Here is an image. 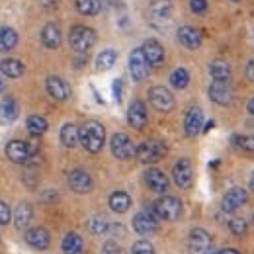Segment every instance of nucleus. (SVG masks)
I'll list each match as a JSON object with an SVG mask.
<instances>
[{
	"mask_svg": "<svg viewBox=\"0 0 254 254\" xmlns=\"http://www.w3.org/2000/svg\"><path fill=\"white\" fill-rule=\"evenodd\" d=\"M104 141H106V129L100 122L90 120L80 127V145L88 153H92V155L100 153L104 147Z\"/></svg>",
	"mask_w": 254,
	"mask_h": 254,
	"instance_id": "nucleus-1",
	"label": "nucleus"
},
{
	"mask_svg": "<svg viewBox=\"0 0 254 254\" xmlns=\"http://www.w3.org/2000/svg\"><path fill=\"white\" fill-rule=\"evenodd\" d=\"M155 215L159 217V221H178L182 217V201L174 195H162L153 203Z\"/></svg>",
	"mask_w": 254,
	"mask_h": 254,
	"instance_id": "nucleus-2",
	"label": "nucleus"
},
{
	"mask_svg": "<svg viewBox=\"0 0 254 254\" xmlns=\"http://www.w3.org/2000/svg\"><path fill=\"white\" fill-rule=\"evenodd\" d=\"M68 43L76 53H88L96 43V32L88 26H74L68 33Z\"/></svg>",
	"mask_w": 254,
	"mask_h": 254,
	"instance_id": "nucleus-3",
	"label": "nucleus"
},
{
	"mask_svg": "<svg viewBox=\"0 0 254 254\" xmlns=\"http://www.w3.org/2000/svg\"><path fill=\"white\" fill-rule=\"evenodd\" d=\"M151 68L153 66L147 61V57L143 53V47H137V49L131 51V55H129V72H131V76H133L135 82L147 80L149 74H151Z\"/></svg>",
	"mask_w": 254,
	"mask_h": 254,
	"instance_id": "nucleus-4",
	"label": "nucleus"
},
{
	"mask_svg": "<svg viewBox=\"0 0 254 254\" xmlns=\"http://www.w3.org/2000/svg\"><path fill=\"white\" fill-rule=\"evenodd\" d=\"M110 149H112V155L118 160H129V159H133V157H137V147H135V143L131 141V137L126 135V133H116V135H112Z\"/></svg>",
	"mask_w": 254,
	"mask_h": 254,
	"instance_id": "nucleus-5",
	"label": "nucleus"
},
{
	"mask_svg": "<svg viewBox=\"0 0 254 254\" xmlns=\"http://www.w3.org/2000/svg\"><path fill=\"white\" fill-rule=\"evenodd\" d=\"M164 155H166V145H164L162 141H159V139L145 141L143 145H139V147H137V159L141 160L143 164L159 162Z\"/></svg>",
	"mask_w": 254,
	"mask_h": 254,
	"instance_id": "nucleus-6",
	"label": "nucleus"
},
{
	"mask_svg": "<svg viewBox=\"0 0 254 254\" xmlns=\"http://www.w3.org/2000/svg\"><path fill=\"white\" fill-rule=\"evenodd\" d=\"M133 229L135 233L147 237V235H153L159 231V217L155 215V209L153 205L147 207L145 211H139L135 217H133Z\"/></svg>",
	"mask_w": 254,
	"mask_h": 254,
	"instance_id": "nucleus-7",
	"label": "nucleus"
},
{
	"mask_svg": "<svg viewBox=\"0 0 254 254\" xmlns=\"http://www.w3.org/2000/svg\"><path fill=\"white\" fill-rule=\"evenodd\" d=\"M149 102H151V106H153L155 110H159L162 114L172 112L174 106H176L174 96H172V92H170L166 86H153V88L149 90Z\"/></svg>",
	"mask_w": 254,
	"mask_h": 254,
	"instance_id": "nucleus-8",
	"label": "nucleus"
},
{
	"mask_svg": "<svg viewBox=\"0 0 254 254\" xmlns=\"http://www.w3.org/2000/svg\"><path fill=\"white\" fill-rule=\"evenodd\" d=\"M172 16H174V10H172V4L168 0L155 2L149 10V22L155 28H166L172 22Z\"/></svg>",
	"mask_w": 254,
	"mask_h": 254,
	"instance_id": "nucleus-9",
	"label": "nucleus"
},
{
	"mask_svg": "<svg viewBox=\"0 0 254 254\" xmlns=\"http://www.w3.org/2000/svg\"><path fill=\"white\" fill-rule=\"evenodd\" d=\"M211 237L205 229H191L188 235V253L190 254H209L211 251Z\"/></svg>",
	"mask_w": 254,
	"mask_h": 254,
	"instance_id": "nucleus-10",
	"label": "nucleus"
},
{
	"mask_svg": "<svg viewBox=\"0 0 254 254\" xmlns=\"http://www.w3.org/2000/svg\"><path fill=\"white\" fill-rule=\"evenodd\" d=\"M172 180L182 190L191 188V184H193V168H191L190 160L180 159L174 164V168H172Z\"/></svg>",
	"mask_w": 254,
	"mask_h": 254,
	"instance_id": "nucleus-11",
	"label": "nucleus"
},
{
	"mask_svg": "<svg viewBox=\"0 0 254 254\" xmlns=\"http://www.w3.org/2000/svg\"><path fill=\"white\" fill-rule=\"evenodd\" d=\"M6 157L12 160V162H16V164H26L33 157V149L26 141L14 139V141H10L6 145Z\"/></svg>",
	"mask_w": 254,
	"mask_h": 254,
	"instance_id": "nucleus-12",
	"label": "nucleus"
},
{
	"mask_svg": "<svg viewBox=\"0 0 254 254\" xmlns=\"http://www.w3.org/2000/svg\"><path fill=\"white\" fill-rule=\"evenodd\" d=\"M207 92H209V100L215 102V104H219V106H229L235 100L233 86L229 82H223V80H213L209 84V90Z\"/></svg>",
	"mask_w": 254,
	"mask_h": 254,
	"instance_id": "nucleus-13",
	"label": "nucleus"
},
{
	"mask_svg": "<svg viewBox=\"0 0 254 254\" xmlns=\"http://www.w3.org/2000/svg\"><path fill=\"white\" fill-rule=\"evenodd\" d=\"M68 188L74 193H90L94 188V180L86 170L76 168L68 174Z\"/></svg>",
	"mask_w": 254,
	"mask_h": 254,
	"instance_id": "nucleus-14",
	"label": "nucleus"
},
{
	"mask_svg": "<svg viewBox=\"0 0 254 254\" xmlns=\"http://www.w3.org/2000/svg\"><path fill=\"white\" fill-rule=\"evenodd\" d=\"M45 90H47V94L51 96L53 100H57V102H64V100H68L70 94H72L70 84L64 78H61V76H47Z\"/></svg>",
	"mask_w": 254,
	"mask_h": 254,
	"instance_id": "nucleus-15",
	"label": "nucleus"
},
{
	"mask_svg": "<svg viewBox=\"0 0 254 254\" xmlns=\"http://www.w3.org/2000/svg\"><path fill=\"white\" fill-rule=\"evenodd\" d=\"M127 122H129V126L133 127V129H139V131L147 126V122H149V114H147V106H145V102L135 100V102L129 106V110H127Z\"/></svg>",
	"mask_w": 254,
	"mask_h": 254,
	"instance_id": "nucleus-16",
	"label": "nucleus"
},
{
	"mask_svg": "<svg viewBox=\"0 0 254 254\" xmlns=\"http://www.w3.org/2000/svg\"><path fill=\"white\" fill-rule=\"evenodd\" d=\"M249 199V193L245 188H231L223 195V211L227 213H233L237 209H241Z\"/></svg>",
	"mask_w": 254,
	"mask_h": 254,
	"instance_id": "nucleus-17",
	"label": "nucleus"
},
{
	"mask_svg": "<svg viewBox=\"0 0 254 254\" xmlns=\"http://www.w3.org/2000/svg\"><path fill=\"white\" fill-rule=\"evenodd\" d=\"M203 110L199 106H193L186 112V118H184V131L188 137H197L199 131L203 129Z\"/></svg>",
	"mask_w": 254,
	"mask_h": 254,
	"instance_id": "nucleus-18",
	"label": "nucleus"
},
{
	"mask_svg": "<svg viewBox=\"0 0 254 254\" xmlns=\"http://www.w3.org/2000/svg\"><path fill=\"white\" fill-rule=\"evenodd\" d=\"M145 182H147V186L151 190L157 191V193H166L168 188H170V180H168V176L160 168H147Z\"/></svg>",
	"mask_w": 254,
	"mask_h": 254,
	"instance_id": "nucleus-19",
	"label": "nucleus"
},
{
	"mask_svg": "<svg viewBox=\"0 0 254 254\" xmlns=\"http://www.w3.org/2000/svg\"><path fill=\"white\" fill-rule=\"evenodd\" d=\"M143 53L153 68H159L164 64V47L160 45L159 39H147L143 43Z\"/></svg>",
	"mask_w": 254,
	"mask_h": 254,
	"instance_id": "nucleus-20",
	"label": "nucleus"
},
{
	"mask_svg": "<svg viewBox=\"0 0 254 254\" xmlns=\"http://www.w3.org/2000/svg\"><path fill=\"white\" fill-rule=\"evenodd\" d=\"M178 41L186 47V49H199L201 47V41H203V37H201V32L197 30V28H193V26H182L180 30H178Z\"/></svg>",
	"mask_w": 254,
	"mask_h": 254,
	"instance_id": "nucleus-21",
	"label": "nucleus"
},
{
	"mask_svg": "<svg viewBox=\"0 0 254 254\" xmlns=\"http://www.w3.org/2000/svg\"><path fill=\"white\" fill-rule=\"evenodd\" d=\"M24 239H26V243H28L30 247L37 249V251H45V249L49 247V243H51V237H49L47 229H43V227L28 229L26 235H24Z\"/></svg>",
	"mask_w": 254,
	"mask_h": 254,
	"instance_id": "nucleus-22",
	"label": "nucleus"
},
{
	"mask_svg": "<svg viewBox=\"0 0 254 254\" xmlns=\"http://www.w3.org/2000/svg\"><path fill=\"white\" fill-rule=\"evenodd\" d=\"M12 219H14V225H16V229H20V231H26V229L30 227L32 219H33L32 205H30L28 201H22V203H18V207L14 209V215H12Z\"/></svg>",
	"mask_w": 254,
	"mask_h": 254,
	"instance_id": "nucleus-23",
	"label": "nucleus"
},
{
	"mask_svg": "<svg viewBox=\"0 0 254 254\" xmlns=\"http://www.w3.org/2000/svg\"><path fill=\"white\" fill-rule=\"evenodd\" d=\"M18 114H20V108H18V104H16L14 98H6V100L0 102V126L14 124L16 118H18Z\"/></svg>",
	"mask_w": 254,
	"mask_h": 254,
	"instance_id": "nucleus-24",
	"label": "nucleus"
},
{
	"mask_svg": "<svg viewBox=\"0 0 254 254\" xmlns=\"http://www.w3.org/2000/svg\"><path fill=\"white\" fill-rule=\"evenodd\" d=\"M41 43L47 47V49H57L61 45V30L57 24H45L43 30H41Z\"/></svg>",
	"mask_w": 254,
	"mask_h": 254,
	"instance_id": "nucleus-25",
	"label": "nucleus"
},
{
	"mask_svg": "<svg viewBox=\"0 0 254 254\" xmlns=\"http://www.w3.org/2000/svg\"><path fill=\"white\" fill-rule=\"evenodd\" d=\"M0 72L6 76V78H20L24 72H26V66L20 59H14V57H8V59H2L0 61Z\"/></svg>",
	"mask_w": 254,
	"mask_h": 254,
	"instance_id": "nucleus-26",
	"label": "nucleus"
},
{
	"mask_svg": "<svg viewBox=\"0 0 254 254\" xmlns=\"http://www.w3.org/2000/svg\"><path fill=\"white\" fill-rule=\"evenodd\" d=\"M131 195L127 193V191H114L112 195H110V199H108V205H110V209L114 211V213H126L129 211V207H131Z\"/></svg>",
	"mask_w": 254,
	"mask_h": 254,
	"instance_id": "nucleus-27",
	"label": "nucleus"
},
{
	"mask_svg": "<svg viewBox=\"0 0 254 254\" xmlns=\"http://www.w3.org/2000/svg\"><path fill=\"white\" fill-rule=\"evenodd\" d=\"M59 137H61V143H63V147L66 149H74L78 143H80V129L74 126V124H64L61 127V133H59Z\"/></svg>",
	"mask_w": 254,
	"mask_h": 254,
	"instance_id": "nucleus-28",
	"label": "nucleus"
},
{
	"mask_svg": "<svg viewBox=\"0 0 254 254\" xmlns=\"http://www.w3.org/2000/svg\"><path fill=\"white\" fill-rule=\"evenodd\" d=\"M209 74L213 80H223V82H229L233 70H231V64L223 59H215L209 63Z\"/></svg>",
	"mask_w": 254,
	"mask_h": 254,
	"instance_id": "nucleus-29",
	"label": "nucleus"
},
{
	"mask_svg": "<svg viewBox=\"0 0 254 254\" xmlns=\"http://www.w3.org/2000/svg\"><path fill=\"white\" fill-rule=\"evenodd\" d=\"M82 247H84V241H82V237L78 233L64 235L63 243H61V249H63L64 254H80Z\"/></svg>",
	"mask_w": 254,
	"mask_h": 254,
	"instance_id": "nucleus-30",
	"label": "nucleus"
},
{
	"mask_svg": "<svg viewBox=\"0 0 254 254\" xmlns=\"http://www.w3.org/2000/svg\"><path fill=\"white\" fill-rule=\"evenodd\" d=\"M18 45V32L10 26H2L0 28V51H12Z\"/></svg>",
	"mask_w": 254,
	"mask_h": 254,
	"instance_id": "nucleus-31",
	"label": "nucleus"
},
{
	"mask_svg": "<svg viewBox=\"0 0 254 254\" xmlns=\"http://www.w3.org/2000/svg\"><path fill=\"white\" fill-rule=\"evenodd\" d=\"M116 61H118V53L114 49H104L96 57V70L98 72H106L116 64Z\"/></svg>",
	"mask_w": 254,
	"mask_h": 254,
	"instance_id": "nucleus-32",
	"label": "nucleus"
},
{
	"mask_svg": "<svg viewBox=\"0 0 254 254\" xmlns=\"http://www.w3.org/2000/svg\"><path fill=\"white\" fill-rule=\"evenodd\" d=\"M26 127H28V133L32 137H41L49 126H47V120L43 116H30L26 122Z\"/></svg>",
	"mask_w": 254,
	"mask_h": 254,
	"instance_id": "nucleus-33",
	"label": "nucleus"
},
{
	"mask_svg": "<svg viewBox=\"0 0 254 254\" xmlns=\"http://www.w3.org/2000/svg\"><path fill=\"white\" fill-rule=\"evenodd\" d=\"M170 84H172V88H176V90H184L188 84H190V72L186 70V68H176V70H172V74H170Z\"/></svg>",
	"mask_w": 254,
	"mask_h": 254,
	"instance_id": "nucleus-34",
	"label": "nucleus"
},
{
	"mask_svg": "<svg viewBox=\"0 0 254 254\" xmlns=\"http://www.w3.org/2000/svg\"><path fill=\"white\" fill-rule=\"evenodd\" d=\"M76 10L82 16H96L102 10V0H76Z\"/></svg>",
	"mask_w": 254,
	"mask_h": 254,
	"instance_id": "nucleus-35",
	"label": "nucleus"
},
{
	"mask_svg": "<svg viewBox=\"0 0 254 254\" xmlns=\"http://www.w3.org/2000/svg\"><path fill=\"white\" fill-rule=\"evenodd\" d=\"M233 145L243 151V153H251L254 155V137L253 135H235L233 137Z\"/></svg>",
	"mask_w": 254,
	"mask_h": 254,
	"instance_id": "nucleus-36",
	"label": "nucleus"
},
{
	"mask_svg": "<svg viewBox=\"0 0 254 254\" xmlns=\"http://www.w3.org/2000/svg\"><path fill=\"white\" fill-rule=\"evenodd\" d=\"M229 231L235 235V237H245L247 231H249V223L245 221L243 217H233L229 221Z\"/></svg>",
	"mask_w": 254,
	"mask_h": 254,
	"instance_id": "nucleus-37",
	"label": "nucleus"
},
{
	"mask_svg": "<svg viewBox=\"0 0 254 254\" xmlns=\"http://www.w3.org/2000/svg\"><path fill=\"white\" fill-rule=\"evenodd\" d=\"M88 227H90L92 235H108L110 229H112V225L106 221L104 217H94V219H90Z\"/></svg>",
	"mask_w": 254,
	"mask_h": 254,
	"instance_id": "nucleus-38",
	"label": "nucleus"
},
{
	"mask_svg": "<svg viewBox=\"0 0 254 254\" xmlns=\"http://www.w3.org/2000/svg\"><path fill=\"white\" fill-rule=\"evenodd\" d=\"M131 254H155V247H153V243H149L147 239H141V241L133 243Z\"/></svg>",
	"mask_w": 254,
	"mask_h": 254,
	"instance_id": "nucleus-39",
	"label": "nucleus"
},
{
	"mask_svg": "<svg viewBox=\"0 0 254 254\" xmlns=\"http://www.w3.org/2000/svg\"><path fill=\"white\" fill-rule=\"evenodd\" d=\"M190 10L197 16H203L207 12V0H190Z\"/></svg>",
	"mask_w": 254,
	"mask_h": 254,
	"instance_id": "nucleus-40",
	"label": "nucleus"
},
{
	"mask_svg": "<svg viewBox=\"0 0 254 254\" xmlns=\"http://www.w3.org/2000/svg\"><path fill=\"white\" fill-rule=\"evenodd\" d=\"M10 221H12V211H10V207H8V203L0 201V225H8Z\"/></svg>",
	"mask_w": 254,
	"mask_h": 254,
	"instance_id": "nucleus-41",
	"label": "nucleus"
},
{
	"mask_svg": "<svg viewBox=\"0 0 254 254\" xmlns=\"http://www.w3.org/2000/svg\"><path fill=\"white\" fill-rule=\"evenodd\" d=\"M102 254H122V249H120V245L116 241H108L102 247Z\"/></svg>",
	"mask_w": 254,
	"mask_h": 254,
	"instance_id": "nucleus-42",
	"label": "nucleus"
},
{
	"mask_svg": "<svg viewBox=\"0 0 254 254\" xmlns=\"http://www.w3.org/2000/svg\"><path fill=\"white\" fill-rule=\"evenodd\" d=\"M112 90H114L116 102H122V80H116V82L112 84Z\"/></svg>",
	"mask_w": 254,
	"mask_h": 254,
	"instance_id": "nucleus-43",
	"label": "nucleus"
},
{
	"mask_svg": "<svg viewBox=\"0 0 254 254\" xmlns=\"http://www.w3.org/2000/svg\"><path fill=\"white\" fill-rule=\"evenodd\" d=\"M247 78H249L251 82H254V59L247 64Z\"/></svg>",
	"mask_w": 254,
	"mask_h": 254,
	"instance_id": "nucleus-44",
	"label": "nucleus"
},
{
	"mask_svg": "<svg viewBox=\"0 0 254 254\" xmlns=\"http://www.w3.org/2000/svg\"><path fill=\"white\" fill-rule=\"evenodd\" d=\"M219 254H241V253H239L237 249H223V251Z\"/></svg>",
	"mask_w": 254,
	"mask_h": 254,
	"instance_id": "nucleus-45",
	"label": "nucleus"
},
{
	"mask_svg": "<svg viewBox=\"0 0 254 254\" xmlns=\"http://www.w3.org/2000/svg\"><path fill=\"white\" fill-rule=\"evenodd\" d=\"M247 110H249V114H251V116H254V98H253V100H251V102H249V106H247Z\"/></svg>",
	"mask_w": 254,
	"mask_h": 254,
	"instance_id": "nucleus-46",
	"label": "nucleus"
},
{
	"mask_svg": "<svg viewBox=\"0 0 254 254\" xmlns=\"http://www.w3.org/2000/svg\"><path fill=\"white\" fill-rule=\"evenodd\" d=\"M4 88H6V82H4V74L0 72V92H2Z\"/></svg>",
	"mask_w": 254,
	"mask_h": 254,
	"instance_id": "nucleus-47",
	"label": "nucleus"
},
{
	"mask_svg": "<svg viewBox=\"0 0 254 254\" xmlns=\"http://www.w3.org/2000/svg\"><path fill=\"white\" fill-rule=\"evenodd\" d=\"M249 188H251V190L254 191V172L251 174V180H249Z\"/></svg>",
	"mask_w": 254,
	"mask_h": 254,
	"instance_id": "nucleus-48",
	"label": "nucleus"
},
{
	"mask_svg": "<svg viewBox=\"0 0 254 254\" xmlns=\"http://www.w3.org/2000/svg\"><path fill=\"white\" fill-rule=\"evenodd\" d=\"M215 126V122H209V124H207V126H205V131H209V129H211V127Z\"/></svg>",
	"mask_w": 254,
	"mask_h": 254,
	"instance_id": "nucleus-49",
	"label": "nucleus"
},
{
	"mask_svg": "<svg viewBox=\"0 0 254 254\" xmlns=\"http://www.w3.org/2000/svg\"><path fill=\"white\" fill-rule=\"evenodd\" d=\"M253 221H254V215H253Z\"/></svg>",
	"mask_w": 254,
	"mask_h": 254,
	"instance_id": "nucleus-50",
	"label": "nucleus"
},
{
	"mask_svg": "<svg viewBox=\"0 0 254 254\" xmlns=\"http://www.w3.org/2000/svg\"><path fill=\"white\" fill-rule=\"evenodd\" d=\"M233 2H237V0H233Z\"/></svg>",
	"mask_w": 254,
	"mask_h": 254,
	"instance_id": "nucleus-51",
	"label": "nucleus"
},
{
	"mask_svg": "<svg viewBox=\"0 0 254 254\" xmlns=\"http://www.w3.org/2000/svg\"><path fill=\"white\" fill-rule=\"evenodd\" d=\"M209 254H211V253H209Z\"/></svg>",
	"mask_w": 254,
	"mask_h": 254,
	"instance_id": "nucleus-52",
	"label": "nucleus"
}]
</instances>
